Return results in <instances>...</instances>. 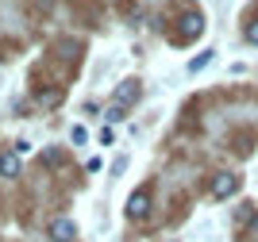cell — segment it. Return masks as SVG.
Listing matches in <instances>:
<instances>
[{
    "mask_svg": "<svg viewBox=\"0 0 258 242\" xmlns=\"http://www.w3.org/2000/svg\"><path fill=\"white\" fill-rule=\"evenodd\" d=\"M201 31H205V20H201V12H185V16H181V35H177V42L197 39Z\"/></svg>",
    "mask_w": 258,
    "mask_h": 242,
    "instance_id": "1",
    "label": "cell"
},
{
    "mask_svg": "<svg viewBox=\"0 0 258 242\" xmlns=\"http://www.w3.org/2000/svg\"><path fill=\"white\" fill-rule=\"evenodd\" d=\"M147 211H151V189L131 192V200H127V215H131V219H143Z\"/></svg>",
    "mask_w": 258,
    "mask_h": 242,
    "instance_id": "2",
    "label": "cell"
},
{
    "mask_svg": "<svg viewBox=\"0 0 258 242\" xmlns=\"http://www.w3.org/2000/svg\"><path fill=\"white\" fill-rule=\"evenodd\" d=\"M231 192H239V177L235 173H220V177L212 181V196L216 200H227Z\"/></svg>",
    "mask_w": 258,
    "mask_h": 242,
    "instance_id": "3",
    "label": "cell"
},
{
    "mask_svg": "<svg viewBox=\"0 0 258 242\" xmlns=\"http://www.w3.org/2000/svg\"><path fill=\"white\" fill-rule=\"evenodd\" d=\"M50 238H54V242H74V238H77V227H74L70 219H54V223H50Z\"/></svg>",
    "mask_w": 258,
    "mask_h": 242,
    "instance_id": "4",
    "label": "cell"
},
{
    "mask_svg": "<svg viewBox=\"0 0 258 242\" xmlns=\"http://www.w3.org/2000/svg\"><path fill=\"white\" fill-rule=\"evenodd\" d=\"M135 100H139V81H123V85L116 89V100H112V104L127 108V104H135Z\"/></svg>",
    "mask_w": 258,
    "mask_h": 242,
    "instance_id": "5",
    "label": "cell"
},
{
    "mask_svg": "<svg viewBox=\"0 0 258 242\" xmlns=\"http://www.w3.org/2000/svg\"><path fill=\"white\" fill-rule=\"evenodd\" d=\"M16 173H20V158H16V154H0V177H16Z\"/></svg>",
    "mask_w": 258,
    "mask_h": 242,
    "instance_id": "6",
    "label": "cell"
},
{
    "mask_svg": "<svg viewBox=\"0 0 258 242\" xmlns=\"http://www.w3.org/2000/svg\"><path fill=\"white\" fill-rule=\"evenodd\" d=\"M208 62H212V50H205V54H197L193 62H189V73H201V69H205Z\"/></svg>",
    "mask_w": 258,
    "mask_h": 242,
    "instance_id": "7",
    "label": "cell"
},
{
    "mask_svg": "<svg viewBox=\"0 0 258 242\" xmlns=\"http://www.w3.org/2000/svg\"><path fill=\"white\" fill-rule=\"evenodd\" d=\"M104 119H108V123H119V119H123V108H119V104H108Z\"/></svg>",
    "mask_w": 258,
    "mask_h": 242,
    "instance_id": "8",
    "label": "cell"
},
{
    "mask_svg": "<svg viewBox=\"0 0 258 242\" xmlns=\"http://www.w3.org/2000/svg\"><path fill=\"white\" fill-rule=\"evenodd\" d=\"M247 39H250V42H258V20H254V23L247 27Z\"/></svg>",
    "mask_w": 258,
    "mask_h": 242,
    "instance_id": "9",
    "label": "cell"
},
{
    "mask_svg": "<svg viewBox=\"0 0 258 242\" xmlns=\"http://www.w3.org/2000/svg\"><path fill=\"white\" fill-rule=\"evenodd\" d=\"M254 234H258V219H254Z\"/></svg>",
    "mask_w": 258,
    "mask_h": 242,
    "instance_id": "10",
    "label": "cell"
}]
</instances>
